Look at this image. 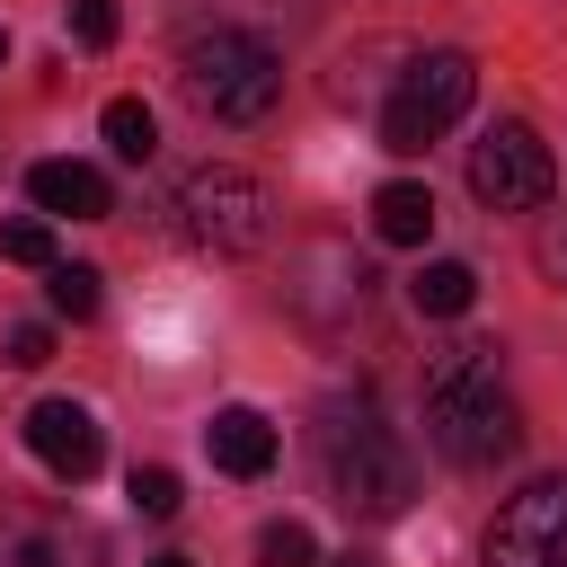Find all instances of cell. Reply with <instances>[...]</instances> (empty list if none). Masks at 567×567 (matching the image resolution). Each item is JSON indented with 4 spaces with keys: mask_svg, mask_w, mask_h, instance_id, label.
Returning a JSON list of instances; mask_svg holds the SVG:
<instances>
[{
    "mask_svg": "<svg viewBox=\"0 0 567 567\" xmlns=\"http://www.w3.org/2000/svg\"><path fill=\"white\" fill-rule=\"evenodd\" d=\"M97 133H106V151H115V159H133V168H142V159L159 151V115H151L142 97H106Z\"/></svg>",
    "mask_w": 567,
    "mask_h": 567,
    "instance_id": "cell-13",
    "label": "cell"
},
{
    "mask_svg": "<svg viewBox=\"0 0 567 567\" xmlns=\"http://www.w3.org/2000/svg\"><path fill=\"white\" fill-rule=\"evenodd\" d=\"M0 257L44 275V266H53V221H44V213H18V221H0Z\"/></svg>",
    "mask_w": 567,
    "mask_h": 567,
    "instance_id": "cell-15",
    "label": "cell"
},
{
    "mask_svg": "<svg viewBox=\"0 0 567 567\" xmlns=\"http://www.w3.org/2000/svg\"><path fill=\"white\" fill-rule=\"evenodd\" d=\"M27 452L53 470V478H97V461H106V434H97V416L80 408V399H35L27 408Z\"/></svg>",
    "mask_w": 567,
    "mask_h": 567,
    "instance_id": "cell-8",
    "label": "cell"
},
{
    "mask_svg": "<svg viewBox=\"0 0 567 567\" xmlns=\"http://www.w3.org/2000/svg\"><path fill=\"white\" fill-rule=\"evenodd\" d=\"M124 496H133V514H151V523H168V514L186 505L177 470H159V461H151V470H133V487H124Z\"/></svg>",
    "mask_w": 567,
    "mask_h": 567,
    "instance_id": "cell-17",
    "label": "cell"
},
{
    "mask_svg": "<svg viewBox=\"0 0 567 567\" xmlns=\"http://www.w3.org/2000/svg\"><path fill=\"white\" fill-rule=\"evenodd\" d=\"M470 97H478V62H470V53H452V44L416 53L408 80H399V97L381 106V151L416 159L425 142H443V133L470 115Z\"/></svg>",
    "mask_w": 567,
    "mask_h": 567,
    "instance_id": "cell-5",
    "label": "cell"
},
{
    "mask_svg": "<svg viewBox=\"0 0 567 567\" xmlns=\"http://www.w3.org/2000/svg\"><path fill=\"white\" fill-rule=\"evenodd\" d=\"M177 230H186L204 257H257V248H275V186L248 177V168L204 159V168L177 186Z\"/></svg>",
    "mask_w": 567,
    "mask_h": 567,
    "instance_id": "cell-4",
    "label": "cell"
},
{
    "mask_svg": "<svg viewBox=\"0 0 567 567\" xmlns=\"http://www.w3.org/2000/svg\"><path fill=\"white\" fill-rule=\"evenodd\" d=\"M0 62H9V27H0Z\"/></svg>",
    "mask_w": 567,
    "mask_h": 567,
    "instance_id": "cell-22",
    "label": "cell"
},
{
    "mask_svg": "<svg viewBox=\"0 0 567 567\" xmlns=\"http://www.w3.org/2000/svg\"><path fill=\"white\" fill-rule=\"evenodd\" d=\"M425 434H434V452L461 461V470L514 461L523 416H514V399H505V381H496V346L461 337V346H443V354L425 363Z\"/></svg>",
    "mask_w": 567,
    "mask_h": 567,
    "instance_id": "cell-1",
    "label": "cell"
},
{
    "mask_svg": "<svg viewBox=\"0 0 567 567\" xmlns=\"http://www.w3.org/2000/svg\"><path fill=\"white\" fill-rule=\"evenodd\" d=\"M470 195H478L487 213H540V204L558 195L549 142H540L532 124H487V133L470 142Z\"/></svg>",
    "mask_w": 567,
    "mask_h": 567,
    "instance_id": "cell-6",
    "label": "cell"
},
{
    "mask_svg": "<svg viewBox=\"0 0 567 567\" xmlns=\"http://www.w3.org/2000/svg\"><path fill=\"white\" fill-rule=\"evenodd\" d=\"M408 301H416L425 319H461V310L478 301V275H470L461 257H425V266H416V284H408Z\"/></svg>",
    "mask_w": 567,
    "mask_h": 567,
    "instance_id": "cell-12",
    "label": "cell"
},
{
    "mask_svg": "<svg viewBox=\"0 0 567 567\" xmlns=\"http://www.w3.org/2000/svg\"><path fill=\"white\" fill-rule=\"evenodd\" d=\"M9 363H18V372L53 363V328H44V319H18V328H9Z\"/></svg>",
    "mask_w": 567,
    "mask_h": 567,
    "instance_id": "cell-20",
    "label": "cell"
},
{
    "mask_svg": "<svg viewBox=\"0 0 567 567\" xmlns=\"http://www.w3.org/2000/svg\"><path fill=\"white\" fill-rule=\"evenodd\" d=\"M115 27H124V18H115V0H71V35H80L89 53H106V44H115Z\"/></svg>",
    "mask_w": 567,
    "mask_h": 567,
    "instance_id": "cell-18",
    "label": "cell"
},
{
    "mask_svg": "<svg viewBox=\"0 0 567 567\" xmlns=\"http://www.w3.org/2000/svg\"><path fill=\"white\" fill-rule=\"evenodd\" d=\"M478 558L487 567H567V478H532L523 496H505Z\"/></svg>",
    "mask_w": 567,
    "mask_h": 567,
    "instance_id": "cell-7",
    "label": "cell"
},
{
    "mask_svg": "<svg viewBox=\"0 0 567 567\" xmlns=\"http://www.w3.org/2000/svg\"><path fill=\"white\" fill-rule=\"evenodd\" d=\"M97 284H106L97 266H62V257H53V266H44V301H53V319H97Z\"/></svg>",
    "mask_w": 567,
    "mask_h": 567,
    "instance_id": "cell-14",
    "label": "cell"
},
{
    "mask_svg": "<svg viewBox=\"0 0 567 567\" xmlns=\"http://www.w3.org/2000/svg\"><path fill=\"white\" fill-rule=\"evenodd\" d=\"M532 257H540V275H549V284L567 292V204H558V213L540 221V239H532Z\"/></svg>",
    "mask_w": 567,
    "mask_h": 567,
    "instance_id": "cell-19",
    "label": "cell"
},
{
    "mask_svg": "<svg viewBox=\"0 0 567 567\" xmlns=\"http://www.w3.org/2000/svg\"><path fill=\"white\" fill-rule=\"evenodd\" d=\"M204 452H213V470H230V478H266V470H275V425H266L257 408H213Z\"/></svg>",
    "mask_w": 567,
    "mask_h": 567,
    "instance_id": "cell-10",
    "label": "cell"
},
{
    "mask_svg": "<svg viewBox=\"0 0 567 567\" xmlns=\"http://www.w3.org/2000/svg\"><path fill=\"white\" fill-rule=\"evenodd\" d=\"M319 470H328V496H337L346 514H372V523L408 514V496H416L408 443H399L363 399H354V408H328V425H319Z\"/></svg>",
    "mask_w": 567,
    "mask_h": 567,
    "instance_id": "cell-3",
    "label": "cell"
},
{
    "mask_svg": "<svg viewBox=\"0 0 567 567\" xmlns=\"http://www.w3.org/2000/svg\"><path fill=\"white\" fill-rule=\"evenodd\" d=\"M257 567H319L310 523H266V532H257Z\"/></svg>",
    "mask_w": 567,
    "mask_h": 567,
    "instance_id": "cell-16",
    "label": "cell"
},
{
    "mask_svg": "<svg viewBox=\"0 0 567 567\" xmlns=\"http://www.w3.org/2000/svg\"><path fill=\"white\" fill-rule=\"evenodd\" d=\"M142 567H195V558H177V549H168V558H142Z\"/></svg>",
    "mask_w": 567,
    "mask_h": 567,
    "instance_id": "cell-21",
    "label": "cell"
},
{
    "mask_svg": "<svg viewBox=\"0 0 567 567\" xmlns=\"http://www.w3.org/2000/svg\"><path fill=\"white\" fill-rule=\"evenodd\" d=\"M372 230H381L390 248H425V239H434V186H425V177L372 186Z\"/></svg>",
    "mask_w": 567,
    "mask_h": 567,
    "instance_id": "cell-11",
    "label": "cell"
},
{
    "mask_svg": "<svg viewBox=\"0 0 567 567\" xmlns=\"http://www.w3.org/2000/svg\"><path fill=\"white\" fill-rule=\"evenodd\" d=\"M27 204L44 221H106L115 213V195H106V177L89 159H35L27 168Z\"/></svg>",
    "mask_w": 567,
    "mask_h": 567,
    "instance_id": "cell-9",
    "label": "cell"
},
{
    "mask_svg": "<svg viewBox=\"0 0 567 567\" xmlns=\"http://www.w3.org/2000/svg\"><path fill=\"white\" fill-rule=\"evenodd\" d=\"M177 89L213 124H266L275 97H284V53L266 35H248V27H204L177 53Z\"/></svg>",
    "mask_w": 567,
    "mask_h": 567,
    "instance_id": "cell-2",
    "label": "cell"
}]
</instances>
